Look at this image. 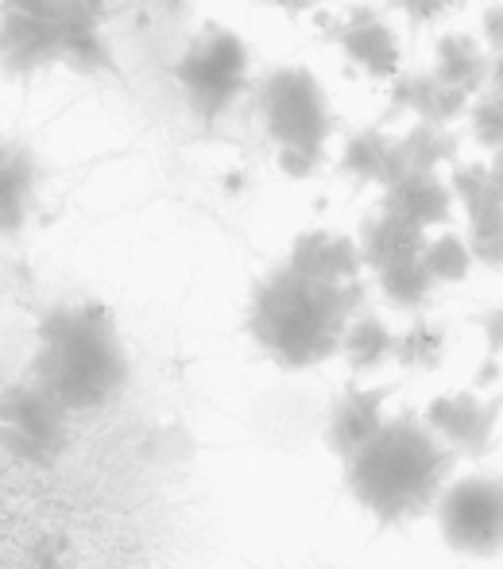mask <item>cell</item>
<instances>
[{
    "instance_id": "obj_1",
    "label": "cell",
    "mask_w": 503,
    "mask_h": 569,
    "mask_svg": "<svg viewBox=\"0 0 503 569\" xmlns=\"http://www.w3.org/2000/svg\"><path fill=\"white\" fill-rule=\"evenodd\" d=\"M364 283H330L279 263L255 283L249 333L283 368H310L341 352L349 322L361 315Z\"/></svg>"
},
{
    "instance_id": "obj_2",
    "label": "cell",
    "mask_w": 503,
    "mask_h": 569,
    "mask_svg": "<svg viewBox=\"0 0 503 569\" xmlns=\"http://www.w3.org/2000/svg\"><path fill=\"white\" fill-rule=\"evenodd\" d=\"M31 383L62 411H93L121 396L128 352L113 310L101 302H62L39 322Z\"/></svg>"
},
{
    "instance_id": "obj_3",
    "label": "cell",
    "mask_w": 503,
    "mask_h": 569,
    "mask_svg": "<svg viewBox=\"0 0 503 569\" xmlns=\"http://www.w3.org/2000/svg\"><path fill=\"white\" fill-rule=\"evenodd\" d=\"M105 20L109 0H0V74L36 78L62 67L117 78Z\"/></svg>"
},
{
    "instance_id": "obj_4",
    "label": "cell",
    "mask_w": 503,
    "mask_h": 569,
    "mask_svg": "<svg viewBox=\"0 0 503 569\" xmlns=\"http://www.w3.org/2000/svg\"><path fill=\"white\" fill-rule=\"evenodd\" d=\"M345 465L361 508L380 523H403L437 500L450 472V446L426 422L388 419Z\"/></svg>"
},
{
    "instance_id": "obj_5",
    "label": "cell",
    "mask_w": 503,
    "mask_h": 569,
    "mask_svg": "<svg viewBox=\"0 0 503 569\" xmlns=\"http://www.w3.org/2000/svg\"><path fill=\"white\" fill-rule=\"evenodd\" d=\"M182 101L202 124H218L252 90V51L233 28L210 23L202 28L174 67Z\"/></svg>"
},
{
    "instance_id": "obj_6",
    "label": "cell",
    "mask_w": 503,
    "mask_h": 569,
    "mask_svg": "<svg viewBox=\"0 0 503 569\" xmlns=\"http://www.w3.org/2000/svg\"><path fill=\"white\" fill-rule=\"evenodd\" d=\"M255 117L275 151H306L314 159H330V93L306 67L268 70L255 82Z\"/></svg>"
},
{
    "instance_id": "obj_7",
    "label": "cell",
    "mask_w": 503,
    "mask_h": 569,
    "mask_svg": "<svg viewBox=\"0 0 503 569\" xmlns=\"http://www.w3.org/2000/svg\"><path fill=\"white\" fill-rule=\"evenodd\" d=\"M442 535L461 555H496L503 550V477H469L445 488Z\"/></svg>"
},
{
    "instance_id": "obj_8",
    "label": "cell",
    "mask_w": 503,
    "mask_h": 569,
    "mask_svg": "<svg viewBox=\"0 0 503 569\" xmlns=\"http://www.w3.org/2000/svg\"><path fill=\"white\" fill-rule=\"evenodd\" d=\"M67 415L70 411H62L43 388L28 380L8 388V396L0 399V438L16 457L47 465L67 446Z\"/></svg>"
},
{
    "instance_id": "obj_9",
    "label": "cell",
    "mask_w": 503,
    "mask_h": 569,
    "mask_svg": "<svg viewBox=\"0 0 503 569\" xmlns=\"http://www.w3.org/2000/svg\"><path fill=\"white\" fill-rule=\"evenodd\" d=\"M450 187L465 210V240L473 260L484 268H503V198L492 182L489 163H453Z\"/></svg>"
},
{
    "instance_id": "obj_10",
    "label": "cell",
    "mask_w": 503,
    "mask_h": 569,
    "mask_svg": "<svg viewBox=\"0 0 503 569\" xmlns=\"http://www.w3.org/2000/svg\"><path fill=\"white\" fill-rule=\"evenodd\" d=\"M330 39L341 47V54H345L361 74L376 78V82H391V78L403 70L399 31L391 28L380 8H369V4L353 8L349 16H341Z\"/></svg>"
},
{
    "instance_id": "obj_11",
    "label": "cell",
    "mask_w": 503,
    "mask_h": 569,
    "mask_svg": "<svg viewBox=\"0 0 503 569\" xmlns=\"http://www.w3.org/2000/svg\"><path fill=\"white\" fill-rule=\"evenodd\" d=\"M43 163L36 148L16 136H0V237H20L36 218Z\"/></svg>"
},
{
    "instance_id": "obj_12",
    "label": "cell",
    "mask_w": 503,
    "mask_h": 569,
    "mask_svg": "<svg viewBox=\"0 0 503 569\" xmlns=\"http://www.w3.org/2000/svg\"><path fill=\"white\" fill-rule=\"evenodd\" d=\"M388 106L391 113H411L414 120H430V124H457L461 117H469V98L457 86H445L434 70H399L388 82Z\"/></svg>"
},
{
    "instance_id": "obj_13",
    "label": "cell",
    "mask_w": 503,
    "mask_h": 569,
    "mask_svg": "<svg viewBox=\"0 0 503 569\" xmlns=\"http://www.w3.org/2000/svg\"><path fill=\"white\" fill-rule=\"evenodd\" d=\"M453 206H457V198H453L450 179H442V171H403L383 187L380 210L430 232L450 226Z\"/></svg>"
},
{
    "instance_id": "obj_14",
    "label": "cell",
    "mask_w": 503,
    "mask_h": 569,
    "mask_svg": "<svg viewBox=\"0 0 503 569\" xmlns=\"http://www.w3.org/2000/svg\"><path fill=\"white\" fill-rule=\"evenodd\" d=\"M500 419V403H484L473 391H457V396H442L430 403L426 427L442 438L450 450L461 453H481L492 442V430Z\"/></svg>"
},
{
    "instance_id": "obj_15",
    "label": "cell",
    "mask_w": 503,
    "mask_h": 569,
    "mask_svg": "<svg viewBox=\"0 0 503 569\" xmlns=\"http://www.w3.org/2000/svg\"><path fill=\"white\" fill-rule=\"evenodd\" d=\"M286 263L314 279H330V283H353L364 271V256L356 237L330 232V229H310L302 237H294Z\"/></svg>"
},
{
    "instance_id": "obj_16",
    "label": "cell",
    "mask_w": 503,
    "mask_h": 569,
    "mask_svg": "<svg viewBox=\"0 0 503 569\" xmlns=\"http://www.w3.org/2000/svg\"><path fill=\"white\" fill-rule=\"evenodd\" d=\"M341 174H349L361 187H388L391 179L403 174V159H399V136H391L388 128L369 124L356 128L353 136L345 140L338 156Z\"/></svg>"
},
{
    "instance_id": "obj_17",
    "label": "cell",
    "mask_w": 503,
    "mask_h": 569,
    "mask_svg": "<svg viewBox=\"0 0 503 569\" xmlns=\"http://www.w3.org/2000/svg\"><path fill=\"white\" fill-rule=\"evenodd\" d=\"M426 240H430L426 229H419V226H411V221L395 218V213L380 210L376 218H369L361 226V237H356V244H361L364 268L383 271V268H391V263H399V260L422 256Z\"/></svg>"
},
{
    "instance_id": "obj_18",
    "label": "cell",
    "mask_w": 503,
    "mask_h": 569,
    "mask_svg": "<svg viewBox=\"0 0 503 569\" xmlns=\"http://www.w3.org/2000/svg\"><path fill=\"white\" fill-rule=\"evenodd\" d=\"M383 391L369 388H349L345 396L333 403L330 415V446L349 461L372 435L383 427Z\"/></svg>"
},
{
    "instance_id": "obj_19",
    "label": "cell",
    "mask_w": 503,
    "mask_h": 569,
    "mask_svg": "<svg viewBox=\"0 0 503 569\" xmlns=\"http://www.w3.org/2000/svg\"><path fill=\"white\" fill-rule=\"evenodd\" d=\"M489 67L492 54L489 47L476 36H465V31H450L434 43V74L442 78L445 86H457L469 98H476L481 90H489Z\"/></svg>"
},
{
    "instance_id": "obj_20",
    "label": "cell",
    "mask_w": 503,
    "mask_h": 569,
    "mask_svg": "<svg viewBox=\"0 0 503 569\" xmlns=\"http://www.w3.org/2000/svg\"><path fill=\"white\" fill-rule=\"evenodd\" d=\"M457 132L450 124H430V120H414L403 136H399V159L403 171H442V167L457 163Z\"/></svg>"
},
{
    "instance_id": "obj_21",
    "label": "cell",
    "mask_w": 503,
    "mask_h": 569,
    "mask_svg": "<svg viewBox=\"0 0 503 569\" xmlns=\"http://www.w3.org/2000/svg\"><path fill=\"white\" fill-rule=\"evenodd\" d=\"M376 283L383 291V299L395 310H422L434 295V276L426 271L422 256H411V260H399L391 268L376 271Z\"/></svg>"
},
{
    "instance_id": "obj_22",
    "label": "cell",
    "mask_w": 503,
    "mask_h": 569,
    "mask_svg": "<svg viewBox=\"0 0 503 569\" xmlns=\"http://www.w3.org/2000/svg\"><path fill=\"white\" fill-rule=\"evenodd\" d=\"M341 352H345V360L356 368V372H364V368H380L383 360L395 357V333L383 326V318L376 315H356L353 322H349L345 338H341Z\"/></svg>"
},
{
    "instance_id": "obj_23",
    "label": "cell",
    "mask_w": 503,
    "mask_h": 569,
    "mask_svg": "<svg viewBox=\"0 0 503 569\" xmlns=\"http://www.w3.org/2000/svg\"><path fill=\"white\" fill-rule=\"evenodd\" d=\"M422 263L434 276V283H461L473 268V248H469L465 237L457 232H442V237H430L426 248H422Z\"/></svg>"
},
{
    "instance_id": "obj_24",
    "label": "cell",
    "mask_w": 503,
    "mask_h": 569,
    "mask_svg": "<svg viewBox=\"0 0 503 569\" xmlns=\"http://www.w3.org/2000/svg\"><path fill=\"white\" fill-rule=\"evenodd\" d=\"M469 132L484 151L503 148V90H481L469 106Z\"/></svg>"
},
{
    "instance_id": "obj_25",
    "label": "cell",
    "mask_w": 503,
    "mask_h": 569,
    "mask_svg": "<svg viewBox=\"0 0 503 569\" xmlns=\"http://www.w3.org/2000/svg\"><path fill=\"white\" fill-rule=\"evenodd\" d=\"M442 345L445 338L434 322H414L411 330H403L395 338V360H403L411 368H430L442 360Z\"/></svg>"
},
{
    "instance_id": "obj_26",
    "label": "cell",
    "mask_w": 503,
    "mask_h": 569,
    "mask_svg": "<svg viewBox=\"0 0 503 569\" xmlns=\"http://www.w3.org/2000/svg\"><path fill=\"white\" fill-rule=\"evenodd\" d=\"M457 4L461 0H391V8H395L411 28H434V23L445 20Z\"/></svg>"
},
{
    "instance_id": "obj_27",
    "label": "cell",
    "mask_w": 503,
    "mask_h": 569,
    "mask_svg": "<svg viewBox=\"0 0 503 569\" xmlns=\"http://www.w3.org/2000/svg\"><path fill=\"white\" fill-rule=\"evenodd\" d=\"M481 43L489 47V54L503 51V4H489L481 12Z\"/></svg>"
},
{
    "instance_id": "obj_28",
    "label": "cell",
    "mask_w": 503,
    "mask_h": 569,
    "mask_svg": "<svg viewBox=\"0 0 503 569\" xmlns=\"http://www.w3.org/2000/svg\"><path fill=\"white\" fill-rule=\"evenodd\" d=\"M476 322H481V330H484V341H489V349H492V352H503V307L489 310V315H481V318H476Z\"/></svg>"
},
{
    "instance_id": "obj_29",
    "label": "cell",
    "mask_w": 503,
    "mask_h": 569,
    "mask_svg": "<svg viewBox=\"0 0 503 569\" xmlns=\"http://www.w3.org/2000/svg\"><path fill=\"white\" fill-rule=\"evenodd\" d=\"M271 8H279V12H286V16H306V12H314L322 0H268Z\"/></svg>"
},
{
    "instance_id": "obj_30",
    "label": "cell",
    "mask_w": 503,
    "mask_h": 569,
    "mask_svg": "<svg viewBox=\"0 0 503 569\" xmlns=\"http://www.w3.org/2000/svg\"><path fill=\"white\" fill-rule=\"evenodd\" d=\"M489 90H503V51L492 54V67H489Z\"/></svg>"
},
{
    "instance_id": "obj_31",
    "label": "cell",
    "mask_w": 503,
    "mask_h": 569,
    "mask_svg": "<svg viewBox=\"0 0 503 569\" xmlns=\"http://www.w3.org/2000/svg\"><path fill=\"white\" fill-rule=\"evenodd\" d=\"M489 171H492V182H496V190H500V198H503V148H500V151H492Z\"/></svg>"
}]
</instances>
